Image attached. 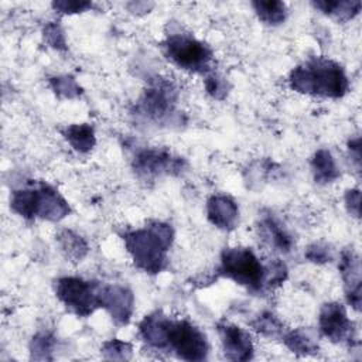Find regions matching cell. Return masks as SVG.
Returning a JSON list of instances; mask_svg holds the SVG:
<instances>
[{"instance_id": "ac0fdd59", "label": "cell", "mask_w": 362, "mask_h": 362, "mask_svg": "<svg viewBox=\"0 0 362 362\" xmlns=\"http://www.w3.org/2000/svg\"><path fill=\"white\" fill-rule=\"evenodd\" d=\"M62 136L78 153H89L96 144L95 129L89 123H74L62 130Z\"/></svg>"}, {"instance_id": "8992f818", "label": "cell", "mask_w": 362, "mask_h": 362, "mask_svg": "<svg viewBox=\"0 0 362 362\" xmlns=\"http://www.w3.org/2000/svg\"><path fill=\"white\" fill-rule=\"evenodd\" d=\"M100 281L85 280L78 276H62L55 280L57 298L68 311L78 317H89L100 308Z\"/></svg>"}, {"instance_id": "603a6c76", "label": "cell", "mask_w": 362, "mask_h": 362, "mask_svg": "<svg viewBox=\"0 0 362 362\" xmlns=\"http://www.w3.org/2000/svg\"><path fill=\"white\" fill-rule=\"evenodd\" d=\"M250 327L262 337L270 339H281L283 334L286 332V327L283 321L272 311H262L257 314L252 321Z\"/></svg>"}, {"instance_id": "52a82bcc", "label": "cell", "mask_w": 362, "mask_h": 362, "mask_svg": "<svg viewBox=\"0 0 362 362\" xmlns=\"http://www.w3.org/2000/svg\"><path fill=\"white\" fill-rule=\"evenodd\" d=\"M178 96V88L171 79L157 76L150 81L148 86L139 98L136 113L154 123L168 122L170 117L175 115Z\"/></svg>"}, {"instance_id": "2e32d148", "label": "cell", "mask_w": 362, "mask_h": 362, "mask_svg": "<svg viewBox=\"0 0 362 362\" xmlns=\"http://www.w3.org/2000/svg\"><path fill=\"white\" fill-rule=\"evenodd\" d=\"M311 173L317 184H331L341 177L337 161L329 150L318 148L310 161Z\"/></svg>"}, {"instance_id": "7c38bea8", "label": "cell", "mask_w": 362, "mask_h": 362, "mask_svg": "<svg viewBox=\"0 0 362 362\" xmlns=\"http://www.w3.org/2000/svg\"><path fill=\"white\" fill-rule=\"evenodd\" d=\"M338 269L345 287V298L354 311L361 310L362 291H361V260L358 253L351 249L341 252Z\"/></svg>"}, {"instance_id": "ba28073f", "label": "cell", "mask_w": 362, "mask_h": 362, "mask_svg": "<svg viewBox=\"0 0 362 362\" xmlns=\"http://www.w3.org/2000/svg\"><path fill=\"white\" fill-rule=\"evenodd\" d=\"M187 167L185 158L160 147L140 148L132 160L134 174L143 181H151L161 175H180Z\"/></svg>"}, {"instance_id": "3957f363", "label": "cell", "mask_w": 362, "mask_h": 362, "mask_svg": "<svg viewBox=\"0 0 362 362\" xmlns=\"http://www.w3.org/2000/svg\"><path fill=\"white\" fill-rule=\"evenodd\" d=\"M174 228L163 221H150L141 228L123 233V243L133 264L147 273L158 274L167 269L168 250L174 242Z\"/></svg>"}, {"instance_id": "e0dca14e", "label": "cell", "mask_w": 362, "mask_h": 362, "mask_svg": "<svg viewBox=\"0 0 362 362\" xmlns=\"http://www.w3.org/2000/svg\"><path fill=\"white\" fill-rule=\"evenodd\" d=\"M57 243L64 257L72 263L82 262L89 252L86 239L72 229L59 230L57 235Z\"/></svg>"}, {"instance_id": "1f68e13d", "label": "cell", "mask_w": 362, "mask_h": 362, "mask_svg": "<svg viewBox=\"0 0 362 362\" xmlns=\"http://www.w3.org/2000/svg\"><path fill=\"white\" fill-rule=\"evenodd\" d=\"M359 141H361L359 137H355V139L348 141V148L351 151V158H354L358 170L361 167V143Z\"/></svg>"}, {"instance_id": "277c9868", "label": "cell", "mask_w": 362, "mask_h": 362, "mask_svg": "<svg viewBox=\"0 0 362 362\" xmlns=\"http://www.w3.org/2000/svg\"><path fill=\"white\" fill-rule=\"evenodd\" d=\"M218 273L252 293L266 290V264L250 247H225L221 253Z\"/></svg>"}, {"instance_id": "ffe728a7", "label": "cell", "mask_w": 362, "mask_h": 362, "mask_svg": "<svg viewBox=\"0 0 362 362\" xmlns=\"http://www.w3.org/2000/svg\"><path fill=\"white\" fill-rule=\"evenodd\" d=\"M283 344L290 349V352L300 356H310L318 354L317 341L303 328L286 329L281 337Z\"/></svg>"}, {"instance_id": "cb8c5ba5", "label": "cell", "mask_w": 362, "mask_h": 362, "mask_svg": "<svg viewBox=\"0 0 362 362\" xmlns=\"http://www.w3.org/2000/svg\"><path fill=\"white\" fill-rule=\"evenodd\" d=\"M57 338L48 331L37 332L30 341V358L35 361H52Z\"/></svg>"}, {"instance_id": "5bb4252c", "label": "cell", "mask_w": 362, "mask_h": 362, "mask_svg": "<svg viewBox=\"0 0 362 362\" xmlns=\"http://www.w3.org/2000/svg\"><path fill=\"white\" fill-rule=\"evenodd\" d=\"M206 218L221 230H233L239 222V206L229 195H211L206 201Z\"/></svg>"}, {"instance_id": "4316f807", "label": "cell", "mask_w": 362, "mask_h": 362, "mask_svg": "<svg viewBox=\"0 0 362 362\" xmlns=\"http://www.w3.org/2000/svg\"><path fill=\"white\" fill-rule=\"evenodd\" d=\"M204 86H205L206 93L216 100H223L230 90L229 81L223 75L214 72V71H211L209 74L205 75Z\"/></svg>"}, {"instance_id": "7a4b0ae2", "label": "cell", "mask_w": 362, "mask_h": 362, "mask_svg": "<svg viewBox=\"0 0 362 362\" xmlns=\"http://www.w3.org/2000/svg\"><path fill=\"white\" fill-rule=\"evenodd\" d=\"M291 90L303 95L339 99L349 90L344 66L328 57H311L296 65L288 74Z\"/></svg>"}, {"instance_id": "9a60e30c", "label": "cell", "mask_w": 362, "mask_h": 362, "mask_svg": "<svg viewBox=\"0 0 362 362\" xmlns=\"http://www.w3.org/2000/svg\"><path fill=\"white\" fill-rule=\"evenodd\" d=\"M257 228L262 240L273 250L280 253H288L293 249L294 242L291 235L272 214L262 215Z\"/></svg>"}, {"instance_id": "f546056e", "label": "cell", "mask_w": 362, "mask_h": 362, "mask_svg": "<svg viewBox=\"0 0 362 362\" xmlns=\"http://www.w3.org/2000/svg\"><path fill=\"white\" fill-rule=\"evenodd\" d=\"M304 256L308 262L315 263V264H324L327 262L331 260V250L327 245L322 243H313L310 245L305 252Z\"/></svg>"}, {"instance_id": "d6986e66", "label": "cell", "mask_w": 362, "mask_h": 362, "mask_svg": "<svg viewBox=\"0 0 362 362\" xmlns=\"http://www.w3.org/2000/svg\"><path fill=\"white\" fill-rule=\"evenodd\" d=\"M313 7L322 14L334 17L338 21L352 20L361 10V1L349 0H318L313 1Z\"/></svg>"}, {"instance_id": "4dcf8cb0", "label": "cell", "mask_w": 362, "mask_h": 362, "mask_svg": "<svg viewBox=\"0 0 362 362\" xmlns=\"http://www.w3.org/2000/svg\"><path fill=\"white\" fill-rule=\"evenodd\" d=\"M344 202H345V208H346L348 214L351 216L359 219V215H361V191H359V188L346 189Z\"/></svg>"}, {"instance_id": "d4e9b609", "label": "cell", "mask_w": 362, "mask_h": 362, "mask_svg": "<svg viewBox=\"0 0 362 362\" xmlns=\"http://www.w3.org/2000/svg\"><path fill=\"white\" fill-rule=\"evenodd\" d=\"M49 88L59 99H76L82 95L81 85L69 75H57L49 78Z\"/></svg>"}, {"instance_id": "5b68a950", "label": "cell", "mask_w": 362, "mask_h": 362, "mask_svg": "<svg viewBox=\"0 0 362 362\" xmlns=\"http://www.w3.org/2000/svg\"><path fill=\"white\" fill-rule=\"evenodd\" d=\"M164 55L180 69L206 75L212 71V48L204 41L185 33H173L163 41Z\"/></svg>"}, {"instance_id": "484cf974", "label": "cell", "mask_w": 362, "mask_h": 362, "mask_svg": "<svg viewBox=\"0 0 362 362\" xmlns=\"http://www.w3.org/2000/svg\"><path fill=\"white\" fill-rule=\"evenodd\" d=\"M100 354L107 361H129L133 358V345L119 338H112L102 344Z\"/></svg>"}, {"instance_id": "6da1fadb", "label": "cell", "mask_w": 362, "mask_h": 362, "mask_svg": "<svg viewBox=\"0 0 362 362\" xmlns=\"http://www.w3.org/2000/svg\"><path fill=\"white\" fill-rule=\"evenodd\" d=\"M143 342L156 351L167 352L178 359L201 362L208 358L206 335L188 320H173L161 311H154L139 322Z\"/></svg>"}, {"instance_id": "4fadbf2b", "label": "cell", "mask_w": 362, "mask_h": 362, "mask_svg": "<svg viewBox=\"0 0 362 362\" xmlns=\"http://www.w3.org/2000/svg\"><path fill=\"white\" fill-rule=\"evenodd\" d=\"M71 212L69 202L47 182L35 184V215L40 219L59 222Z\"/></svg>"}, {"instance_id": "30bf717a", "label": "cell", "mask_w": 362, "mask_h": 362, "mask_svg": "<svg viewBox=\"0 0 362 362\" xmlns=\"http://www.w3.org/2000/svg\"><path fill=\"white\" fill-rule=\"evenodd\" d=\"M100 308H105L112 321L122 327L129 324L134 311L133 291L122 284H103L100 286Z\"/></svg>"}, {"instance_id": "9c48e42d", "label": "cell", "mask_w": 362, "mask_h": 362, "mask_svg": "<svg viewBox=\"0 0 362 362\" xmlns=\"http://www.w3.org/2000/svg\"><path fill=\"white\" fill-rule=\"evenodd\" d=\"M318 327L321 334L334 344L352 346L358 342L355 324L349 320L345 307L338 301L322 304L318 314Z\"/></svg>"}, {"instance_id": "8fae6325", "label": "cell", "mask_w": 362, "mask_h": 362, "mask_svg": "<svg viewBox=\"0 0 362 362\" xmlns=\"http://www.w3.org/2000/svg\"><path fill=\"white\" fill-rule=\"evenodd\" d=\"M216 329L226 359L250 361L253 358L255 345L247 331L229 321L218 322Z\"/></svg>"}, {"instance_id": "83f0119b", "label": "cell", "mask_w": 362, "mask_h": 362, "mask_svg": "<svg viewBox=\"0 0 362 362\" xmlns=\"http://www.w3.org/2000/svg\"><path fill=\"white\" fill-rule=\"evenodd\" d=\"M44 42L57 51H65L68 48L65 33L58 21H48L42 28Z\"/></svg>"}, {"instance_id": "f1b7e54d", "label": "cell", "mask_w": 362, "mask_h": 362, "mask_svg": "<svg viewBox=\"0 0 362 362\" xmlns=\"http://www.w3.org/2000/svg\"><path fill=\"white\" fill-rule=\"evenodd\" d=\"M52 8L59 14H78L92 8L90 1H78V0H57L52 1Z\"/></svg>"}, {"instance_id": "44dd1931", "label": "cell", "mask_w": 362, "mask_h": 362, "mask_svg": "<svg viewBox=\"0 0 362 362\" xmlns=\"http://www.w3.org/2000/svg\"><path fill=\"white\" fill-rule=\"evenodd\" d=\"M252 7L259 17L267 25H280L287 18V6L279 0H257L252 1Z\"/></svg>"}, {"instance_id": "7402d4cb", "label": "cell", "mask_w": 362, "mask_h": 362, "mask_svg": "<svg viewBox=\"0 0 362 362\" xmlns=\"http://www.w3.org/2000/svg\"><path fill=\"white\" fill-rule=\"evenodd\" d=\"M10 208L24 219H35V184L14 189L10 197Z\"/></svg>"}]
</instances>
